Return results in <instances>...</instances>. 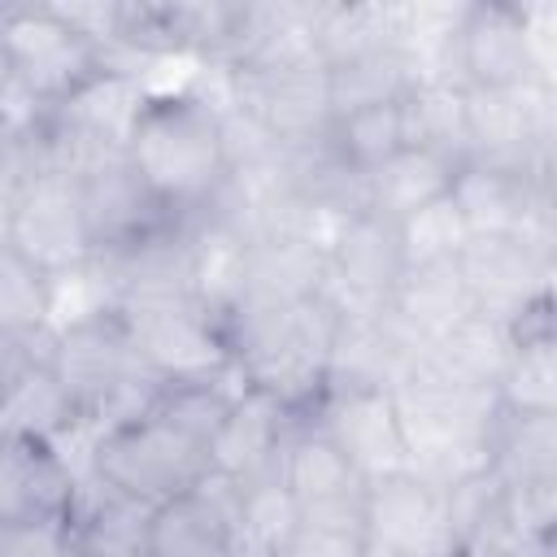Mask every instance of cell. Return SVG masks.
Here are the masks:
<instances>
[{
	"mask_svg": "<svg viewBox=\"0 0 557 557\" xmlns=\"http://www.w3.org/2000/svg\"><path fill=\"white\" fill-rule=\"evenodd\" d=\"M226 74L218 91L200 83L148 87L135 126L126 135V165L174 218L200 213L231 178L226 152Z\"/></svg>",
	"mask_w": 557,
	"mask_h": 557,
	"instance_id": "cell-1",
	"label": "cell"
},
{
	"mask_svg": "<svg viewBox=\"0 0 557 557\" xmlns=\"http://www.w3.org/2000/svg\"><path fill=\"white\" fill-rule=\"evenodd\" d=\"M52 326H57L52 374L65 387V396L83 422V435L104 426V422L135 418L152 405L161 374H152L139 361L113 305L87 309L78 318L52 322Z\"/></svg>",
	"mask_w": 557,
	"mask_h": 557,
	"instance_id": "cell-2",
	"label": "cell"
},
{
	"mask_svg": "<svg viewBox=\"0 0 557 557\" xmlns=\"http://www.w3.org/2000/svg\"><path fill=\"white\" fill-rule=\"evenodd\" d=\"M0 39L9 57L4 117L57 109L113 70L109 52L65 4H0Z\"/></svg>",
	"mask_w": 557,
	"mask_h": 557,
	"instance_id": "cell-3",
	"label": "cell"
},
{
	"mask_svg": "<svg viewBox=\"0 0 557 557\" xmlns=\"http://www.w3.org/2000/svg\"><path fill=\"white\" fill-rule=\"evenodd\" d=\"M83 474L144 505H165L209 474V453L144 409L87 431Z\"/></svg>",
	"mask_w": 557,
	"mask_h": 557,
	"instance_id": "cell-4",
	"label": "cell"
},
{
	"mask_svg": "<svg viewBox=\"0 0 557 557\" xmlns=\"http://www.w3.org/2000/svg\"><path fill=\"white\" fill-rule=\"evenodd\" d=\"M440 78L461 91H522L531 83H553L535 57L531 13L518 0H474L453 13Z\"/></svg>",
	"mask_w": 557,
	"mask_h": 557,
	"instance_id": "cell-5",
	"label": "cell"
},
{
	"mask_svg": "<svg viewBox=\"0 0 557 557\" xmlns=\"http://www.w3.org/2000/svg\"><path fill=\"white\" fill-rule=\"evenodd\" d=\"M222 74H226V104L244 122H252L274 148L305 152L326 144L335 109H331L326 65L318 57L235 65Z\"/></svg>",
	"mask_w": 557,
	"mask_h": 557,
	"instance_id": "cell-6",
	"label": "cell"
},
{
	"mask_svg": "<svg viewBox=\"0 0 557 557\" xmlns=\"http://www.w3.org/2000/svg\"><path fill=\"white\" fill-rule=\"evenodd\" d=\"M139 361L161 379L183 374H213L235 370L222 318L200 305L191 292H152V296H126L113 305Z\"/></svg>",
	"mask_w": 557,
	"mask_h": 557,
	"instance_id": "cell-7",
	"label": "cell"
},
{
	"mask_svg": "<svg viewBox=\"0 0 557 557\" xmlns=\"http://www.w3.org/2000/svg\"><path fill=\"white\" fill-rule=\"evenodd\" d=\"M274 470H278V483L292 492L300 518L366 527V487H370V479L318 426V418H292Z\"/></svg>",
	"mask_w": 557,
	"mask_h": 557,
	"instance_id": "cell-8",
	"label": "cell"
},
{
	"mask_svg": "<svg viewBox=\"0 0 557 557\" xmlns=\"http://www.w3.org/2000/svg\"><path fill=\"white\" fill-rule=\"evenodd\" d=\"M0 239L13 252H22L35 270H44L48 278L91 265V239L83 226L78 183L57 178V174L26 183L0 213Z\"/></svg>",
	"mask_w": 557,
	"mask_h": 557,
	"instance_id": "cell-9",
	"label": "cell"
},
{
	"mask_svg": "<svg viewBox=\"0 0 557 557\" xmlns=\"http://www.w3.org/2000/svg\"><path fill=\"white\" fill-rule=\"evenodd\" d=\"M366 540L370 557H461L444 492L413 470L370 479Z\"/></svg>",
	"mask_w": 557,
	"mask_h": 557,
	"instance_id": "cell-10",
	"label": "cell"
},
{
	"mask_svg": "<svg viewBox=\"0 0 557 557\" xmlns=\"http://www.w3.org/2000/svg\"><path fill=\"white\" fill-rule=\"evenodd\" d=\"M83 466L61 440L0 431V522H70Z\"/></svg>",
	"mask_w": 557,
	"mask_h": 557,
	"instance_id": "cell-11",
	"label": "cell"
},
{
	"mask_svg": "<svg viewBox=\"0 0 557 557\" xmlns=\"http://www.w3.org/2000/svg\"><path fill=\"white\" fill-rule=\"evenodd\" d=\"M457 274L479 313L509 322L522 305L553 292V239L470 235L457 252Z\"/></svg>",
	"mask_w": 557,
	"mask_h": 557,
	"instance_id": "cell-12",
	"label": "cell"
},
{
	"mask_svg": "<svg viewBox=\"0 0 557 557\" xmlns=\"http://www.w3.org/2000/svg\"><path fill=\"white\" fill-rule=\"evenodd\" d=\"M405 274V248L392 218L352 209L326 239V287L344 309L374 313Z\"/></svg>",
	"mask_w": 557,
	"mask_h": 557,
	"instance_id": "cell-13",
	"label": "cell"
},
{
	"mask_svg": "<svg viewBox=\"0 0 557 557\" xmlns=\"http://www.w3.org/2000/svg\"><path fill=\"white\" fill-rule=\"evenodd\" d=\"M235 513L239 483L209 470L191 492L152 509L139 557H239Z\"/></svg>",
	"mask_w": 557,
	"mask_h": 557,
	"instance_id": "cell-14",
	"label": "cell"
},
{
	"mask_svg": "<svg viewBox=\"0 0 557 557\" xmlns=\"http://www.w3.org/2000/svg\"><path fill=\"white\" fill-rule=\"evenodd\" d=\"M78 183V205H83V226L91 239V257H117L148 235L165 231L174 213L157 205V196L139 183V174L126 165V157L104 161L87 170Z\"/></svg>",
	"mask_w": 557,
	"mask_h": 557,
	"instance_id": "cell-15",
	"label": "cell"
},
{
	"mask_svg": "<svg viewBox=\"0 0 557 557\" xmlns=\"http://www.w3.org/2000/svg\"><path fill=\"white\" fill-rule=\"evenodd\" d=\"M318 426L348 453L366 479L409 470V440L387 387L374 392H326L318 405Z\"/></svg>",
	"mask_w": 557,
	"mask_h": 557,
	"instance_id": "cell-16",
	"label": "cell"
},
{
	"mask_svg": "<svg viewBox=\"0 0 557 557\" xmlns=\"http://www.w3.org/2000/svg\"><path fill=\"white\" fill-rule=\"evenodd\" d=\"M474 305L457 274V261H426V265H405L400 283L392 287L379 313L400 335V344L418 352V348H431Z\"/></svg>",
	"mask_w": 557,
	"mask_h": 557,
	"instance_id": "cell-17",
	"label": "cell"
},
{
	"mask_svg": "<svg viewBox=\"0 0 557 557\" xmlns=\"http://www.w3.org/2000/svg\"><path fill=\"white\" fill-rule=\"evenodd\" d=\"M287 426H292V418L270 396L239 387L226 422L218 426V435L209 444V470L231 483H252V479L274 474Z\"/></svg>",
	"mask_w": 557,
	"mask_h": 557,
	"instance_id": "cell-18",
	"label": "cell"
},
{
	"mask_svg": "<svg viewBox=\"0 0 557 557\" xmlns=\"http://www.w3.org/2000/svg\"><path fill=\"white\" fill-rule=\"evenodd\" d=\"M157 505L122 496L91 474H83L74 513H70V557H139Z\"/></svg>",
	"mask_w": 557,
	"mask_h": 557,
	"instance_id": "cell-19",
	"label": "cell"
},
{
	"mask_svg": "<svg viewBox=\"0 0 557 557\" xmlns=\"http://www.w3.org/2000/svg\"><path fill=\"white\" fill-rule=\"evenodd\" d=\"M326 292V248L313 239H248L239 300L296 305Z\"/></svg>",
	"mask_w": 557,
	"mask_h": 557,
	"instance_id": "cell-20",
	"label": "cell"
},
{
	"mask_svg": "<svg viewBox=\"0 0 557 557\" xmlns=\"http://www.w3.org/2000/svg\"><path fill=\"white\" fill-rule=\"evenodd\" d=\"M518 344H513V331L505 318H492V313H479L470 309L457 326H448L431 348L426 357L453 374L457 383L466 387H479V392H496L509 361H513Z\"/></svg>",
	"mask_w": 557,
	"mask_h": 557,
	"instance_id": "cell-21",
	"label": "cell"
},
{
	"mask_svg": "<svg viewBox=\"0 0 557 557\" xmlns=\"http://www.w3.org/2000/svg\"><path fill=\"white\" fill-rule=\"evenodd\" d=\"M453 178H457V161L426 152V148H405L387 165H379L374 174L361 178V209L405 222L409 213L444 200Z\"/></svg>",
	"mask_w": 557,
	"mask_h": 557,
	"instance_id": "cell-22",
	"label": "cell"
},
{
	"mask_svg": "<svg viewBox=\"0 0 557 557\" xmlns=\"http://www.w3.org/2000/svg\"><path fill=\"white\" fill-rule=\"evenodd\" d=\"M400 100H383V104L339 113L331 122V135H326L331 161L339 170H348L352 178H366L379 165H387L396 152H405L409 148V126H405V104Z\"/></svg>",
	"mask_w": 557,
	"mask_h": 557,
	"instance_id": "cell-23",
	"label": "cell"
},
{
	"mask_svg": "<svg viewBox=\"0 0 557 557\" xmlns=\"http://www.w3.org/2000/svg\"><path fill=\"white\" fill-rule=\"evenodd\" d=\"M239 374L235 370H213V374H183V379H161L157 396L148 405V413H157L161 422H170L178 435L196 440L205 453L218 435V426L226 422L235 396H239Z\"/></svg>",
	"mask_w": 557,
	"mask_h": 557,
	"instance_id": "cell-24",
	"label": "cell"
},
{
	"mask_svg": "<svg viewBox=\"0 0 557 557\" xmlns=\"http://www.w3.org/2000/svg\"><path fill=\"white\" fill-rule=\"evenodd\" d=\"M418 78H422V70L405 52V44H379V48H366V52H352V57L326 65L335 117L348 113V109L400 100Z\"/></svg>",
	"mask_w": 557,
	"mask_h": 557,
	"instance_id": "cell-25",
	"label": "cell"
},
{
	"mask_svg": "<svg viewBox=\"0 0 557 557\" xmlns=\"http://www.w3.org/2000/svg\"><path fill=\"white\" fill-rule=\"evenodd\" d=\"M405 126L409 148L440 152L448 161H466V91L444 78H418L405 91Z\"/></svg>",
	"mask_w": 557,
	"mask_h": 557,
	"instance_id": "cell-26",
	"label": "cell"
},
{
	"mask_svg": "<svg viewBox=\"0 0 557 557\" xmlns=\"http://www.w3.org/2000/svg\"><path fill=\"white\" fill-rule=\"evenodd\" d=\"M300 509L292 500V492L278 483V470L252 483H239V513H235V540L239 553H257V557H274L283 548V540L300 527Z\"/></svg>",
	"mask_w": 557,
	"mask_h": 557,
	"instance_id": "cell-27",
	"label": "cell"
},
{
	"mask_svg": "<svg viewBox=\"0 0 557 557\" xmlns=\"http://www.w3.org/2000/svg\"><path fill=\"white\" fill-rule=\"evenodd\" d=\"M492 470L500 474V483L557 479V413L553 418L500 413L496 444H492Z\"/></svg>",
	"mask_w": 557,
	"mask_h": 557,
	"instance_id": "cell-28",
	"label": "cell"
},
{
	"mask_svg": "<svg viewBox=\"0 0 557 557\" xmlns=\"http://www.w3.org/2000/svg\"><path fill=\"white\" fill-rule=\"evenodd\" d=\"M500 413L509 418H553L557 413V339L518 344L500 387Z\"/></svg>",
	"mask_w": 557,
	"mask_h": 557,
	"instance_id": "cell-29",
	"label": "cell"
},
{
	"mask_svg": "<svg viewBox=\"0 0 557 557\" xmlns=\"http://www.w3.org/2000/svg\"><path fill=\"white\" fill-rule=\"evenodd\" d=\"M52 322V283L22 252L0 239V331L9 326H48Z\"/></svg>",
	"mask_w": 557,
	"mask_h": 557,
	"instance_id": "cell-30",
	"label": "cell"
},
{
	"mask_svg": "<svg viewBox=\"0 0 557 557\" xmlns=\"http://www.w3.org/2000/svg\"><path fill=\"white\" fill-rule=\"evenodd\" d=\"M400 231V248H405V265H426V261H457L461 244L470 239L461 213L453 209V200H435L418 213H409L405 222H396Z\"/></svg>",
	"mask_w": 557,
	"mask_h": 557,
	"instance_id": "cell-31",
	"label": "cell"
},
{
	"mask_svg": "<svg viewBox=\"0 0 557 557\" xmlns=\"http://www.w3.org/2000/svg\"><path fill=\"white\" fill-rule=\"evenodd\" d=\"M505 527L527 540H553L557 527V479H527V483H505L500 496Z\"/></svg>",
	"mask_w": 557,
	"mask_h": 557,
	"instance_id": "cell-32",
	"label": "cell"
},
{
	"mask_svg": "<svg viewBox=\"0 0 557 557\" xmlns=\"http://www.w3.org/2000/svg\"><path fill=\"white\" fill-rule=\"evenodd\" d=\"M274 557H370L366 527H344V522H300Z\"/></svg>",
	"mask_w": 557,
	"mask_h": 557,
	"instance_id": "cell-33",
	"label": "cell"
},
{
	"mask_svg": "<svg viewBox=\"0 0 557 557\" xmlns=\"http://www.w3.org/2000/svg\"><path fill=\"white\" fill-rule=\"evenodd\" d=\"M0 557H70L65 522H0Z\"/></svg>",
	"mask_w": 557,
	"mask_h": 557,
	"instance_id": "cell-34",
	"label": "cell"
},
{
	"mask_svg": "<svg viewBox=\"0 0 557 557\" xmlns=\"http://www.w3.org/2000/svg\"><path fill=\"white\" fill-rule=\"evenodd\" d=\"M9 135H13V122H9L4 109H0V157H4V148H9Z\"/></svg>",
	"mask_w": 557,
	"mask_h": 557,
	"instance_id": "cell-35",
	"label": "cell"
},
{
	"mask_svg": "<svg viewBox=\"0 0 557 557\" xmlns=\"http://www.w3.org/2000/svg\"><path fill=\"white\" fill-rule=\"evenodd\" d=\"M239 557H257V553H239Z\"/></svg>",
	"mask_w": 557,
	"mask_h": 557,
	"instance_id": "cell-36",
	"label": "cell"
}]
</instances>
